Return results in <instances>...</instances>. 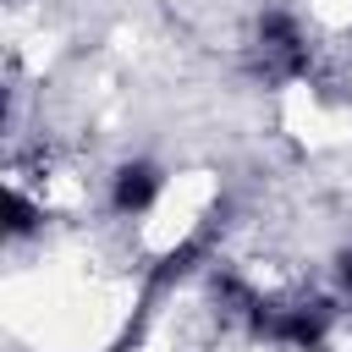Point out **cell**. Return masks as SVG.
I'll return each mask as SVG.
<instances>
[{"mask_svg": "<svg viewBox=\"0 0 352 352\" xmlns=\"http://www.w3.org/2000/svg\"><path fill=\"white\" fill-rule=\"evenodd\" d=\"M220 231H226V214L220 209H209L204 220H192L160 258H154V270L143 275V314H154V302L160 297H170L182 280H192V275H204L209 264H214V248H220Z\"/></svg>", "mask_w": 352, "mask_h": 352, "instance_id": "obj_3", "label": "cell"}, {"mask_svg": "<svg viewBox=\"0 0 352 352\" xmlns=\"http://www.w3.org/2000/svg\"><path fill=\"white\" fill-rule=\"evenodd\" d=\"M165 187H170V170L160 160H148V154H132L104 176V209L116 220H143V214L160 209Z\"/></svg>", "mask_w": 352, "mask_h": 352, "instance_id": "obj_4", "label": "cell"}, {"mask_svg": "<svg viewBox=\"0 0 352 352\" xmlns=\"http://www.w3.org/2000/svg\"><path fill=\"white\" fill-rule=\"evenodd\" d=\"M341 297L336 292H253L242 330L264 346H286V352H324L336 324H341Z\"/></svg>", "mask_w": 352, "mask_h": 352, "instance_id": "obj_1", "label": "cell"}, {"mask_svg": "<svg viewBox=\"0 0 352 352\" xmlns=\"http://www.w3.org/2000/svg\"><path fill=\"white\" fill-rule=\"evenodd\" d=\"M242 72H248L258 88L314 82V77H319V44H314L302 11H292V6H264V11L253 16V28H248Z\"/></svg>", "mask_w": 352, "mask_h": 352, "instance_id": "obj_2", "label": "cell"}, {"mask_svg": "<svg viewBox=\"0 0 352 352\" xmlns=\"http://www.w3.org/2000/svg\"><path fill=\"white\" fill-rule=\"evenodd\" d=\"M336 297H341V308H346V319H352V248H341L336 253Z\"/></svg>", "mask_w": 352, "mask_h": 352, "instance_id": "obj_5", "label": "cell"}, {"mask_svg": "<svg viewBox=\"0 0 352 352\" xmlns=\"http://www.w3.org/2000/svg\"><path fill=\"white\" fill-rule=\"evenodd\" d=\"M116 352H126V346H116Z\"/></svg>", "mask_w": 352, "mask_h": 352, "instance_id": "obj_6", "label": "cell"}]
</instances>
